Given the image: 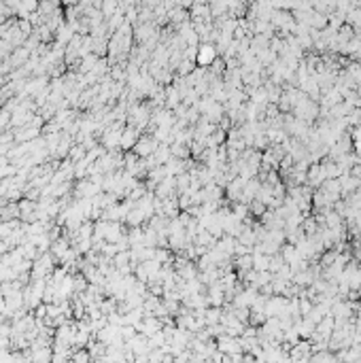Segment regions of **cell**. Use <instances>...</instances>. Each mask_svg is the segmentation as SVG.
Returning a JSON list of instances; mask_svg holds the SVG:
<instances>
[{"label": "cell", "mask_w": 361, "mask_h": 363, "mask_svg": "<svg viewBox=\"0 0 361 363\" xmlns=\"http://www.w3.org/2000/svg\"><path fill=\"white\" fill-rule=\"evenodd\" d=\"M160 147V142L153 138V136H140L138 138V142L134 144V149H132V153L136 155L138 160H147V158H151L153 153H156V149Z\"/></svg>", "instance_id": "obj_1"}, {"label": "cell", "mask_w": 361, "mask_h": 363, "mask_svg": "<svg viewBox=\"0 0 361 363\" xmlns=\"http://www.w3.org/2000/svg\"><path fill=\"white\" fill-rule=\"evenodd\" d=\"M219 58L217 56V47L213 43H202L198 47V56H195V64H198L200 68H211L213 62Z\"/></svg>", "instance_id": "obj_2"}, {"label": "cell", "mask_w": 361, "mask_h": 363, "mask_svg": "<svg viewBox=\"0 0 361 363\" xmlns=\"http://www.w3.org/2000/svg\"><path fill=\"white\" fill-rule=\"evenodd\" d=\"M217 350H219L221 355H242L238 338H232V336H221L217 340Z\"/></svg>", "instance_id": "obj_3"}, {"label": "cell", "mask_w": 361, "mask_h": 363, "mask_svg": "<svg viewBox=\"0 0 361 363\" xmlns=\"http://www.w3.org/2000/svg\"><path fill=\"white\" fill-rule=\"evenodd\" d=\"M136 331H138V334H142V336H147V338L156 336L158 331H162L160 319H158V317H144L140 323L136 325Z\"/></svg>", "instance_id": "obj_4"}, {"label": "cell", "mask_w": 361, "mask_h": 363, "mask_svg": "<svg viewBox=\"0 0 361 363\" xmlns=\"http://www.w3.org/2000/svg\"><path fill=\"white\" fill-rule=\"evenodd\" d=\"M325 183V176H323V170H321V164H313L308 166V172H306V185L308 187H321Z\"/></svg>", "instance_id": "obj_5"}, {"label": "cell", "mask_w": 361, "mask_h": 363, "mask_svg": "<svg viewBox=\"0 0 361 363\" xmlns=\"http://www.w3.org/2000/svg\"><path fill=\"white\" fill-rule=\"evenodd\" d=\"M126 236V232H123V225L121 223H105V242L109 244H117L121 238Z\"/></svg>", "instance_id": "obj_6"}, {"label": "cell", "mask_w": 361, "mask_h": 363, "mask_svg": "<svg viewBox=\"0 0 361 363\" xmlns=\"http://www.w3.org/2000/svg\"><path fill=\"white\" fill-rule=\"evenodd\" d=\"M138 134H140V132H138L136 128L126 126V128H123V132H121V144H119V147H121L123 151L134 149V144H136V142H138V138H140Z\"/></svg>", "instance_id": "obj_7"}, {"label": "cell", "mask_w": 361, "mask_h": 363, "mask_svg": "<svg viewBox=\"0 0 361 363\" xmlns=\"http://www.w3.org/2000/svg\"><path fill=\"white\" fill-rule=\"evenodd\" d=\"M181 102H183L181 91L174 87V85L166 87V107H168V109H177V107H181Z\"/></svg>", "instance_id": "obj_8"}, {"label": "cell", "mask_w": 361, "mask_h": 363, "mask_svg": "<svg viewBox=\"0 0 361 363\" xmlns=\"http://www.w3.org/2000/svg\"><path fill=\"white\" fill-rule=\"evenodd\" d=\"M142 221H147V215H144L140 209H132L130 215L126 217V223L130 227H142Z\"/></svg>", "instance_id": "obj_9"}, {"label": "cell", "mask_w": 361, "mask_h": 363, "mask_svg": "<svg viewBox=\"0 0 361 363\" xmlns=\"http://www.w3.org/2000/svg\"><path fill=\"white\" fill-rule=\"evenodd\" d=\"M268 268H270V255L253 253V270L255 272H266Z\"/></svg>", "instance_id": "obj_10"}, {"label": "cell", "mask_w": 361, "mask_h": 363, "mask_svg": "<svg viewBox=\"0 0 361 363\" xmlns=\"http://www.w3.org/2000/svg\"><path fill=\"white\" fill-rule=\"evenodd\" d=\"M72 36H75V32H72V30L64 24V26H62V28L58 30V32H56V43H58V45H62V47H66V45L70 43V40H72Z\"/></svg>", "instance_id": "obj_11"}, {"label": "cell", "mask_w": 361, "mask_h": 363, "mask_svg": "<svg viewBox=\"0 0 361 363\" xmlns=\"http://www.w3.org/2000/svg\"><path fill=\"white\" fill-rule=\"evenodd\" d=\"M117 11H119V3H115V0H107V3H102V5H100V13L105 15V19L113 17Z\"/></svg>", "instance_id": "obj_12"}, {"label": "cell", "mask_w": 361, "mask_h": 363, "mask_svg": "<svg viewBox=\"0 0 361 363\" xmlns=\"http://www.w3.org/2000/svg\"><path fill=\"white\" fill-rule=\"evenodd\" d=\"M266 211H268V209H266V204H262L260 200H253V202L249 204V213L255 215V217H264Z\"/></svg>", "instance_id": "obj_13"}, {"label": "cell", "mask_w": 361, "mask_h": 363, "mask_svg": "<svg viewBox=\"0 0 361 363\" xmlns=\"http://www.w3.org/2000/svg\"><path fill=\"white\" fill-rule=\"evenodd\" d=\"M9 123H11V113L0 109V132H3L5 128H9Z\"/></svg>", "instance_id": "obj_14"}]
</instances>
